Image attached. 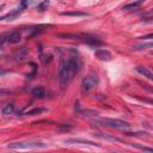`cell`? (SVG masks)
Returning a JSON list of instances; mask_svg holds the SVG:
<instances>
[{
    "instance_id": "obj_1",
    "label": "cell",
    "mask_w": 153,
    "mask_h": 153,
    "mask_svg": "<svg viewBox=\"0 0 153 153\" xmlns=\"http://www.w3.org/2000/svg\"><path fill=\"white\" fill-rule=\"evenodd\" d=\"M81 69V61L78 56L62 57L60 65V82L62 86L68 85L69 81L74 79V76Z\"/></svg>"
},
{
    "instance_id": "obj_2",
    "label": "cell",
    "mask_w": 153,
    "mask_h": 153,
    "mask_svg": "<svg viewBox=\"0 0 153 153\" xmlns=\"http://www.w3.org/2000/svg\"><path fill=\"white\" fill-rule=\"evenodd\" d=\"M94 123L99 124V126H104V127H109V128H115V129H128L130 127V124L126 121L118 120V118H99V120H94Z\"/></svg>"
},
{
    "instance_id": "obj_3",
    "label": "cell",
    "mask_w": 153,
    "mask_h": 153,
    "mask_svg": "<svg viewBox=\"0 0 153 153\" xmlns=\"http://www.w3.org/2000/svg\"><path fill=\"white\" fill-rule=\"evenodd\" d=\"M99 80H98V76L96 74H88L87 76H85L81 81V85H80V91L82 94H87L90 93L97 85H98Z\"/></svg>"
},
{
    "instance_id": "obj_4",
    "label": "cell",
    "mask_w": 153,
    "mask_h": 153,
    "mask_svg": "<svg viewBox=\"0 0 153 153\" xmlns=\"http://www.w3.org/2000/svg\"><path fill=\"white\" fill-rule=\"evenodd\" d=\"M47 145L38 141H30V142H12L7 145L10 149H19V148H45Z\"/></svg>"
},
{
    "instance_id": "obj_5",
    "label": "cell",
    "mask_w": 153,
    "mask_h": 153,
    "mask_svg": "<svg viewBox=\"0 0 153 153\" xmlns=\"http://www.w3.org/2000/svg\"><path fill=\"white\" fill-rule=\"evenodd\" d=\"M20 38H22L20 32H19V31H14V32H12V33H8L7 36H2V38H1V45H4L5 42L11 43V44L18 43V42L20 41Z\"/></svg>"
},
{
    "instance_id": "obj_6",
    "label": "cell",
    "mask_w": 153,
    "mask_h": 153,
    "mask_svg": "<svg viewBox=\"0 0 153 153\" xmlns=\"http://www.w3.org/2000/svg\"><path fill=\"white\" fill-rule=\"evenodd\" d=\"M94 56L102 61H110L111 60V54L106 49H97L94 51Z\"/></svg>"
},
{
    "instance_id": "obj_7",
    "label": "cell",
    "mask_w": 153,
    "mask_h": 153,
    "mask_svg": "<svg viewBox=\"0 0 153 153\" xmlns=\"http://www.w3.org/2000/svg\"><path fill=\"white\" fill-rule=\"evenodd\" d=\"M66 143H69V145H73V143H80V145H91V146H99L98 143L91 141V140H85V139H66L65 140Z\"/></svg>"
},
{
    "instance_id": "obj_8",
    "label": "cell",
    "mask_w": 153,
    "mask_h": 153,
    "mask_svg": "<svg viewBox=\"0 0 153 153\" xmlns=\"http://www.w3.org/2000/svg\"><path fill=\"white\" fill-rule=\"evenodd\" d=\"M135 69H136V72L139 74H141L142 76H145L148 80L153 81V72H151L147 67H145V66H137V67H135Z\"/></svg>"
},
{
    "instance_id": "obj_9",
    "label": "cell",
    "mask_w": 153,
    "mask_h": 153,
    "mask_svg": "<svg viewBox=\"0 0 153 153\" xmlns=\"http://www.w3.org/2000/svg\"><path fill=\"white\" fill-rule=\"evenodd\" d=\"M24 11V7H19V8H17V10H14V11H12V12H10V13H7L6 16H2L1 18H0V20H14L22 12Z\"/></svg>"
},
{
    "instance_id": "obj_10",
    "label": "cell",
    "mask_w": 153,
    "mask_h": 153,
    "mask_svg": "<svg viewBox=\"0 0 153 153\" xmlns=\"http://www.w3.org/2000/svg\"><path fill=\"white\" fill-rule=\"evenodd\" d=\"M31 93H32V96H33L35 98L42 99V98H44V96H45V90H44L43 86H36L35 88H32Z\"/></svg>"
},
{
    "instance_id": "obj_11",
    "label": "cell",
    "mask_w": 153,
    "mask_h": 153,
    "mask_svg": "<svg viewBox=\"0 0 153 153\" xmlns=\"http://www.w3.org/2000/svg\"><path fill=\"white\" fill-rule=\"evenodd\" d=\"M143 2H145V0H135V1H133V2H129V4L124 5V6H123V10H126V11L135 10V8L140 7V6H141Z\"/></svg>"
},
{
    "instance_id": "obj_12",
    "label": "cell",
    "mask_w": 153,
    "mask_h": 153,
    "mask_svg": "<svg viewBox=\"0 0 153 153\" xmlns=\"http://www.w3.org/2000/svg\"><path fill=\"white\" fill-rule=\"evenodd\" d=\"M149 48H153V42H143V43L133 45V50H145V49H149Z\"/></svg>"
},
{
    "instance_id": "obj_13",
    "label": "cell",
    "mask_w": 153,
    "mask_h": 153,
    "mask_svg": "<svg viewBox=\"0 0 153 153\" xmlns=\"http://www.w3.org/2000/svg\"><path fill=\"white\" fill-rule=\"evenodd\" d=\"M47 26H48V25H38V26L31 27V29H30V32H29V35H27V37H33V36L41 33V32L44 30V27H47Z\"/></svg>"
},
{
    "instance_id": "obj_14",
    "label": "cell",
    "mask_w": 153,
    "mask_h": 153,
    "mask_svg": "<svg viewBox=\"0 0 153 153\" xmlns=\"http://www.w3.org/2000/svg\"><path fill=\"white\" fill-rule=\"evenodd\" d=\"M94 135H96V136H98V137H100V139H103V140H109V141H117V142H122V140H121V139L115 137V136H110V135H108V134H103V133H94Z\"/></svg>"
},
{
    "instance_id": "obj_15",
    "label": "cell",
    "mask_w": 153,
    "mask_h": 153,
    "mask_svg": "<svg viewBox=\"0 0 153 153\" xmlns=\"http://www.w3.org/2000/svg\"><path fill=\"white\" fill-rule=\"evenodd\" d=\"M13 111H14V106H13V104H11V103L4 105L2 110H1L2 115H5V116H6V115H11V114H13Z\"/></svg>"
},
{
    "instance_id": "obj_16",
    "label": "cell",
    "mask_w": 153,
    "mask_h": 153,
    "mask_svg": "<svg viewBox=\"0 0 153 153\" xmlns=\"http://www.w3.org/2000/svg\"><path fill=\"white\" fill-rule=\"evenodd\" d=\"M62 16H73V17H86L88 16L85 12H79V11H72V12H62Z\"/></svg>"
},
{
    "instance_id": "obj_17",
    "label": "cell",
    "mask_w": 153,
    "mask_h": 153,
    "mask_svg": "<svg viewBox=\"0 0 153 153\" xmlns=\"http://www.w3.org/2000/svg\"><path fill=\"white\" fill-rule=\"evenodd\" d=\"M48 6H49V0H43L41 4H38L37 10L41 11V12H43V11H45L48 8Z\"/></svg>"
},
{
    "instance_id": "obj_18",
    "label": "cell",
    "mask_w": 153,
    "mask_h": 153,
    "mask_svg": "<svg viewBox=\"0 0 153 153\" xmlns=\"http://www.w3.org/2000/svg\"><path fill=\"white\" fill-rule=\"evenodd\" d=\"M43 110H44L43 108H35L33 110L27 111V112H26V115H38V114H41Z\"/></svg>"
},
{
    "instance_id": "obj_19",
    "label": "cell",
    "mask_w": 153,
    "mask_h": 153,
    "mask_svg": "<svg viewBox=\"0 0 153 153\" xmlns=\"http://www.w3.org/2000/svg\"><path fill=\"white\" fill-rule=\"evenodd\" d=\"M133 147H136L139 149H142V151H148V152H153V148L151 147H146V146H140V145H133Z\"/></svg>"
},
{
    "instance_id": "obj_20",
    "label": "cell",
    "mask_w": 153,
    "mask_h": 153,
    "mask_svg": "<svg viewBox=\"0 0 153 153\" xmlns=\"http://www.w3.org/2000/svg\"><path fill=\"white\" fill-rule=\"evenodd\" d=\"M142 39H145V41H147V39H153V33H148V35H146V36H143V37H141Z\"/></svg>"
},
{
    "instance_id": "obj_21",
    "label": "cell",
    "mask_w": 153,
    "mask_h": 153,
    "mask_svg": "<svg viewBox=\"0 0 153 153\" xmlns=\"http://www.w3.org/2000/svg\"><path fill=\"white\" fill-rule=\"evenodd\" d=\"M27 1H29V0H20V6L25 8V7L27 6Z\"/></svg>"
},
{
    "instance_id": "obj_22",
    "label": "cell",
    "mask_w": 153,
    "mask_h": 153,
    "mask_svg": "<svg viewBox=\"0 0 153 153\" xmlns=\"http://www.w3.org/2000/svg\"><path fill=\"white\" fill-rule=\"evenodd\" d=\"M143 100H145V102H149V103H152V104H153V100H152V99H147V98H143Z\"/></svg>"
},
{
    "instance_id": "obj_23",
    "label": "cell",
    "mask_w": 153,
    "mask_h": 153,
    "mask_svg": "<svg viewBox=\"0 0 153 153\" xmlns=\"http://www.w3.org/2000/svg\"><path fill=\"white\" fill-rule=\"evenodd\" d=\"M151 53H152V54H153V51H151Z\"/></svg>"
}]
</instances>
